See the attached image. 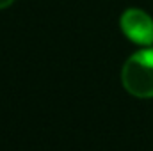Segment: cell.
<instances>
[{
  "mask_svg": "<svg viewBox=\"0 0 153 151\" xmlns=\"http://www.w3.org/2000/svg\"><path fill=\"white\" fill-rule=\"evenodd\" d=\"M119 23L121 30L130 41L144 46L153 43V20L148 13L141 9H126Z\"/></svg>",
  "mask_w": 153,
  "mask_h": 151,
  "instance_id": "cell-2",
  "label": "cell"
},
{
  "mask_svg": "<svg viewBox=\"0 0 153 151\" xmlns=\"http://www.w3.org/2000/svg\"><path fill=\"white\" fill-rule=\"evenodd\" d=\"M121 80L130 94L153 98V48L130 55L123 66Z\"/></svg>",
  "mask_w": 153,
  "mask_h": 151,
  "instance_id": "cell-1",
  "label": "cell"
},
{
  "mask_svg": "<svg viewBox=\"0 0 153 151\" xmlns=\"http://www.w3.org/2000/svg\"><path fill=\"white\" fill-rule=\"evenodd\" d=\"M13 2H14V0H0V9H5V7H9Z\"/></svg>",
  "mask_w": 153,
  "mask_h": 151,
  "instance_id": "cell-3",
  "label": "cell"
}]
</instances>
